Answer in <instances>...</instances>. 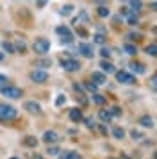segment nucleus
Segmentation results:
<instances>
[{"mask_svg": "<svg viewBox=\"0 0 157 159\" xmlns=\"http://www.w3.org/2000/svg\"><path fill=\"white\" fill-rule=\"evenodd\" d=\"M78 54L82 56V57L86 59H93V56H95V48H93L91 43H78Z\"/></svg>", "mask_w": 157, "mask_h": 159, "instance_id": "8", "label": "nucleus"}, {"mask_svg": "<svg viewBox=\"0 0 157 159\" xmlns=\"http://www.w3.org/2000/svg\"><path fill=\"white\" fill-rule=\"evenodd\" d=\"M91 82H95L96 86H104V84L107 82L105 73H102V72H93V73H91Z\"/></svg>", "mask_w": 157, "mask_h": 159, "instance_id": "11", "label": "nucleus"}, {"mask_svg": "<svg viewBox=\"0 0 157 159\" xmlns=\"http://www.w3.org/2000/svg\"><path fill=\"white\" fill-rule=\"evenodd\" d=\"M93 104H96V106H102L104 102H105V97L104 95H100V93H93Z\"/></svg>", "mask_w": 157, "mask_h": 159, "instance_id": "29", "label": "nucleus"}, {"mask_svg": "<svg viewBox=\"0 0 157 159\" xmlns=\"http://www.w3.org/2000/svg\"><path fill=\"white\" fill-rule=\"evenodd\" d=\"M29 77H30V80L34 84H45L48 80V72L41 70V68H36V70H32V72L29 73Z\"/></svg>", "mask_w": 157, "mask_h": 159, "instance_id": "4", "label": "nucleus"}, {"mask_svg": "<svg viewBox=\"0 0 157 159\" xmlns=\"http://www.w3.org/2000/svg\"><path fill=\"white\" fill-rule=\"evenodd\" d=\"M96 15H98L100 18H107V16L111 15V11H109L107 6H98V7H96Z\"/></svg>", "mask_w": 157, "mask_h": 159, "instance_id": "23", "label": "nucleus"}, {"mask_svg": "<svg viewBox=\"0 0 157 159\" xmlns=\"http://www.w3.org/2000/svg\"><path fill=\"white\" fill-rule=\"evenodd\" d=\"M61 66H63V70H66V72H78L82 68V65L73 57H63L61 59Z\"/></svg>", "mask_w": 157, "mask_h": 159, "instance_id": "5", "label": "nucleus"}, {"mask_svg": "<svg viewBox=\"0 0 157 159\" xmlns=\"http://www.w3.org/2000/svg\"><path fill=\"white\" fill-rule=\"evenodd\" d=\"M18 116V109L11 106V104H6V102H0V122H11Z\"/></svg>", "mask_w": 157, "mask_h": 159, "instance_id": "1", "label": "nucleus"}, {"mask_svg": "<svg viewBox=\"0 0 157 159\" xmlns=\"http://www.w3.org/2000/svg\"><path fill=\"white\" fill-rule=\"evenodd\" d=\"M34 66H39L41 70H45V68L52 66V61H50V59H38V61L34 63Z\"/></svg>", "mask_w": 157, "mask_h": 159, "instance_id": "25", "label": "nucleus"}, {"mask_svg": "<svg viewBox=\"0 0 157 159\" xmlns=\"http://www.w3.org/2000/svg\"><path fill=\"white\" fill-rule=\"evenodd\" d=\"M137 123L141 125V127H145V129H154V118L150 115H143L139 120H137Z\"/></svg>", "mask_w": 157, "mask_h": 159, "instance_id": "13", "label": "nucleus"}, {"mask_svg": "<svg viewBox=\"0 0 157 159\" xmlns=\"http://www.w3.org/2000/svg\"><path fill=\"white\" fill-rule=\"evenodd\" d=\"M128 39H134V41H139V39H141V34H137V32H130V34H128Z\"/></svg>", "mask_w": 157, "mask_h": 159, "instance_id": "40", "label": "nucleus"}, {"mask_svg": "<svg viewBox=\"0 0 157 159\" xmlns=\"http://www.w3.org/2000/svg\"><path fill=\"white\" fill-rule=\"evenodd\" d=\"M93 41H95V43H98V45H104L105 43V36H104V34H95V36H93Z\"/></svg>", "mask_w": 157, "mask_h": 159, "instance_id": "33", "label": "nucleus"}, {"mask_svg": "<svg viewBox=\"0 0 157 159\" xmlns=\"http://www.w3.org/2000/svg\"><path fill=\"white\" fill-rule=\"evenodd\" d=\"M84 95H77V102H80V106H87V98H86Z\"/></svg>", "mask_w": 157, "mask_h": 159, "instance_id": "38", "label": "nucleus"}, {"mask_svg": "<svg viewBox=\"0 0 157 159\" xmlns=\"http://www.w3.org/2000/svg\"><path fill=\"white\" fill-rule=\"evenodd\" d=\"M82 122L86 123V127H87V129H95V127H96V123H95V118H91V116H87V118H84Z\"/></svg>", "mask_w": 157, "mask_h": 159, "instance_id": "32", "label": "nucleus"}, {"mask_svg": "<svg viewBox=\"0 0 157 159\" xmlns=\"http://www.w3.org/2000/svg\"><path fill=\"white\" fill-rule=\"evenodd\" d=\"M57 157L59 159H80V156H78V152H75V150H64L63 154H59Z\"/></svg>", "mask_w": 157, "mask_h": 159, "instance_id": "17", "label": "nucleus"}, {"mask_svg": "<svg viewBox=\"0 0 157 159\" xmlns=\"http://www.w3.org/2000/svg\"><path fill=\"white\" fill-rule=\"evenodd\" d=\"M109 113H111V116H121V109L118 106H113V107L109 109Z\"/></svg>", "mask_w": 157, "mask_h": 159, "instance_id": "35", "label": "nucleus"}, {"mask_svg": "<svg viewBox=\"0 0 157 159\" xmlns=\"http://www.w3.org/2000/svg\"><path fill=\"white\" fill-rule=\"evenodd\" d=\"M109 159H118V157H109ZM120 159H121V157H120Z\"/></svg>", "mask_w": 157, "mask_h": 159, "instance_id": "46", "label": "nucleus"}, {"mask_svg": "<svg viewBox=\"0 0 157 159\" xmlns=\"http://www.w3.org/2000/svg\"><path fill=\"white\" fill-rule=\"evenodd\" d=\"M0 93L6 98H11V100H16L21 97V89L18 86H11V84H6V86H0Z\"/></svg>", "mask_w": 157, "mask_h": 159, "instance_id": "3", "label": "nucleus"}, {"mask_svg": "<svg viewBox=\"0 0 157 159\" xmlns=\"http://www.w3.org/2000/svg\"><path fill=\"white\" fill-rule=\"evenodd\" d=\"M56 32H57V36H61V41L63 43H71L73 41V32L70 30V27L59 25V27H56Z\"/></svg>", "mask_w": 157, "mask_h": 159, "instance_id": "7", "label": "nucleus"}, {"mask_svg": "<svg viewBox=\"0 0 157 159\" xmlns=\"http://www.w3.org/2000/svg\"><path fill=\"white\" fill-rule=\"evenodd\" d=\"M100 132H102L104 136H107V127L105 125H100Z\"/></svg>", "mask_w": 157, "mask_h": 159, "instance_id": "43", "label": "nucleus"}, {"mask_svg": "<svg viewBox=\"0 0 157 159\" xmlns=\"http://www.w3.org/2000/svg\"><path fill=\"white\" fill-rule=\"evenodd\" d=\"M43 143H47V145H54L59 141V134H57L56 130H45L43 132Z\"/></svg>", "mask_w": 157, "mask_h": 159, "instance_id": "10", "label": "nucleus"}, {"mask_svg": "<svg viewBox=\"0 0 157 159\" xmlns=\"http://www.w3.org/2000/svg\"><path fill=\"white\" fill-rule=\"evenodd\" d=\"M11 159H20V157H11Z\"/></svg>", "mask_w": 157, "mask_h": 159, "instance_id": "47", "label": "nucleus"}, {"mask_svg": "<svg viewBox=\"0 0 157 159\" xmlns=\"http://www.w3.org/2000/svg\"><path fill=\"white\" fill-rule=\"evenodd\" d=\"M116 73V80L120 84H136V75H132L127 70H120V72H114Z\"/></svg>", "mask_w": 157, "mask_h": 159, "instance_id": "6", "label": "nucleus"}, {"mask_svg": "<svg viewBox=\"0 0 157 159\" xmlns=\"http://www.w3.org/2000/svg\"><path fill=\"white\" fill-rule=\"evenodd\" d=\"M4 61V52H0V63Z\"/></svg>", "mask_w": 157, "mask_h": 159, "instance_id": "45", "label": "nucleus"}, {"mask_svg": "<svg viewBox=\"0 0 157 159\" xmlns=\"http://www.w3.org/2000/svg\"><path fill=\"white\" fill-rule=\"evenodd\" d=\"M145 52L148 54L150 57H155V54H157V45L155 43H152V45H148L146 48H145Z\"/></svg>", "mask_w": 157, "mask_h": 159, "instance_id": "31", "label": "nucleus"}, {"mask_svg": "<svg viewBox=\"0 0 157 159\" xmlns=\"http://www.w3.org/2000/svg\"><path fill=\"white\" fill-rule=\"evenodd\" d=\"M82 88H84L87 93H91V95L96 93V89H98V86H96L95 82H91V80H89V82H84V84H82Z\"/></svg>", "mask_w": 157, "mask_h": 159, "instance_id": "24", "label": "nucleus"}, {"mask_svg": "<svg viewBox=\"0 0 157 159\" xmlns=\"http://www.w3.org/2000/svg\"><path fill=\"white\" fill-rule=\"evenodd\" d=\"M100 56H102L104 59H109V57H111V48H107V47H102V48H100Z\"/></svg>", "mask_w": 157, "mask_h": 159, "instance_id": "34", "label": "nucleus"}, {"mask_svg": "<svg viewBox=\"0 0 157 159\" xmlns=\"http://www.w3.org/2000/svg\"><path fill=\"white\" fill-rule=\"evenodd\" d=\"M23 109H25L27 113H30V115H41V106L36 100H27L23 104Z\"/></svg>", "mask_w": 157, "mask_h": 159, "instance_id": "9", "label": "nucleus"}, {"mask_svg": "<svg viewBox=\"0 0 157 159\" xmlns=\"http://www.w3.org/2000/svg\"><path fill=\"white\" fill-rule=\"evenodd\" d=\"M125 18H127V23L128 25H132V27H136V25L139 23V16H137V13L130 11V9H128V13L125 15Z\"/></svg>", "mask_w": 157, "mask_h": 159, "instance_id": "15", "label": "nucleus"}, {"mask_svg": "<svg viewBox=\"0 0 157 159\" xmlns=\"http://www.w3.org/2000/svg\"><path fill=\"white\" fill-rule=\"evenodd\" d=\"M93 2H95V4H104L105 0H93Z\"/></svg>", "mask_w": 157, "mask_h": 159, "instance_id": "44", "label": "nucleus"}, {"mask_svg": "<svg viewBox=\"0 0 157 159\" xmlns=\"http://www.w3.org/2000/svg\"><path fill=\"white\" fill-rule=\"evenodd\" d=\"M130 2V11H134V13H139L141 11V7H143V2L141 0H128Z\"/></svg>", "mask_w": 157, "mask_h": 159, "instance_id": "22", "label": "nucleus"}, {"mask_svg": "<svg viewBox=\"0 0 157 159\" xmlns=\"http://www.w3.org/2000/svg\"><path fill=\"white\" fill-rule=\"evenodd\" d=\"M100 68H102V73H114L116 72L114 65L111 63V61H107V59H104V61L100 63Z\"/></svg>", "mask_w": 157, "mask_h": 159, "instance_id": "16", "label": "nucleus"}, {"mask_svg": "<svg viewBox=\"0 0 157 159\" xmlns=\"http://www.w3.org/2000/svg\"><path fill=\"white\" fill-rule=\"evenodd\" d=\"M113 136L116 138V139H123V138H125V130L121 129V127H114L113 129Z\"/></svg>", "mask_w": 157, "mask_h": 159, "instance_id": "30", "label": "nucleus"}, {"mask_svg": "<svg viewBox=\"0 0 157 159\" xmlns=\"http://www.w3.org/2000/svg\"><path fill=\"white\" fill-rule=\"evenodd\" d=\"M2 50L7 52V54H16V50H14V45L11 43V41H4V43H2Z\"/></svg>", "mask_w": 157, "mask_h": 159, "instance_id": "28", "label": "nucleus"}, {"mask_svg": "<svg viewBox=\"0 0 157 159\" xmlns=\"http://www.w3.org/2000/svg\"><path fill=\"white\" fill-rule=\"evenodd\" d=\"M123 50L127 52L128 56H136V54H137V47H136V45H132V43H125Z\"/></svg>", "mask_w": 157, "mask_h": 159, "instance_id": "26", "label": "nucleus"}, {"mask_svg": "<svg viewBox=\"0 0 157 159\" xmlns=\"http://www.w3.org/2000/svg\"><path fill=\"white\" fill-rule=\"evenodd\" d=\"M68 118H70L73 123H80L82 120H84V116H82V111L80 109H70V113H68Z\"/></svg>", "mask_w": 157, "mask_h": 159, "instance_id": "12", "label": "nucleus"}, {"mask_svg": "<svg viewBox=\"0 0 157 159\" xmlns=\"http://www.w3.org/2000/svg\"><path fill=\"white\" fill-rule=\"evenodd\" d=\"M59 154H61V148H59V147H56V145H48V147H47V156L57 157Z\"/></svg>", "mask_w": 157, "mask_h": 159, "instance_id": "21", "label": "nucleus"}, {"mask_svg": "<svg viewBox=\"0 0 157 159\" xmlns=\"http://www.w3.org/2000/svg\"><path fill=\"white\" fill-rule=\"evenodd\" d=\"M32 50H34V54H38V56H47L48 50H50V41L47 38H38L34 43H32Z\"/></svg>", "mask_w": 157, "mask_h": 159, "instance_id": "2", "label": "nucleus"}, {"mask_svg": "<svg viewBox=\"0 0 157 159\" xmlns=\"http://www.w3.org/2000/svg\"><path fill=\"white\" fill-rule=\"evenodd\" d=\"M155 80H157V77H155V75H152V80H150V86H152V93H155V91H157V82H155Z\"/></svg>", "mask_w": 157, "mask_h": 159, "instance_id": "37", "label": "nucleus"}, {"mask_svg": "<svg viewBox=\"0 0 157 159\" xmlns=\"http://www.w3.org/2000/svg\"><path fill=\"white\" fill-rule=\"evenodd\" d=\"M71 13H73V6H71V4L63 6V7H61V11H59V15H61V16H70Z\"/></svg>", "mask_w": 157, "mask_h": 159, "instance_id": "27", "label": "nucleus"}, {"mask_svg": "<svg viewBox=\"0 0 157 159\" xmlns=\"http://www.w3.org/2000/svg\"><path fill=\"white\" fill-rule=\"evenodd\" d=\"M130 72H134L136 75H143V73H146V66L143 65V63H130Z\"/></svg>", "mask_w": 157, "mask_h": 159, "instance_id": "14", "label": "nucleus"}, {"mask_svg": "<svg viewBox=\"0 0 157 159\" xmlns=\"http://www.w3.org/2000/svg\"><path fill=\"white\" fill-rule=\"evenodd\" d=\"M130 136H132V139H141V138H143V132H141V130H130Z\"/></svg>", "mask_w": 157, "mask_h": 159, "instance_id": "36", "label": "nucleus"}, {"mask_svg": "<svg viewBox=\"0 0 157 159\" xmlns=\"http://www.w3.org/2000/svg\"><path fill=\"white\" fill-rule=\"evenodd\" d=\"M121 2H128V0H121Z\"/></svg>", "mask_w": 157, "mask_h": 159, "instance_id": "48", "label": "nucleus"}, {"mask_svg": "<svg viewBox=\"0 0 157 159\" xmlns=\"http://www.w3.org/2000/svg\"><path fill=\"white\" fill-rule=\"evenodd\" d=\"M14 45V50H16V54H27V45H25V41H21V39H18Z\"/></svg>", "mask_w": 157, "mask_h": 159, "instance_id": "20", "label": "nucleus"}, {"mask_svg": "<svg viewBox=\"0 0 157 159\" xmlns=\"http://www.w3.org/2000/svg\"><path fill=\"white\" fill-rule=\"evenodd\" d=\"M64 102H66V97H64V95H59V97H57V100H56V106L59 107V106H63Z\"/></svg>", "mask_w": 157, "mask_h": 159, "instance_id": "39", "label": "nucleus"}, {"mask_svg": "<svg viewBox=\"0 0 157 159\" xmlns=\"http://www.w3.org/2000/svg\"><path fill=\"white\" fill-rule=\"evenodd\" d=\"M7 80H9V79H7L6 75H4V73H0V86H6V84H9Z\"/></svg>", "mask_w": 157, "mask_h": 159, "instance_id": "42", "label": "nucleus"}, {"mask_svg": "<svg viewBox=\"0 0 157 159\" xmlns=\"http://www.w3.org/2000/svg\"><path fill=\"white\" fill-rule=\"evenodd\" d=\"M38 143H39V141H38L34 136H25V138H23V145H25V147H29V148H36V147H38Z\"/></svg>", "mask_w": 157, "mask_h": 159, "instance_id": "19", "label": "nucleus"}, {"mask_svg": "<svg viewBox=\"0 0 157 159\" xmlns=\"http://www.w3.org/2000/svg\"><path fill=\"white\" fill-rule=\"evenodd\" d=\"M47 2H48V0H36V7H38V9H43L45 6H47Z\"/></svg>", "mask_w": 157, "mask_h": 159, "instance_id": "41", "label": "nucleus"}, {"mask_svg": "<svg viewBox=\"0 0 157 159\" xmlns=\"http://www.w3.org/2000/svg\"><path fill=\"white\" fill-rule=\"evenodd\" d=\"M98 118L102 120V123H109L111 120H113V116H111V113H109V109H100L98 111Z\"/></svg>", "mask_w": 157, "mask_h": 159, "instance_id": "18", "label": "nucleus"}]
</instances>
